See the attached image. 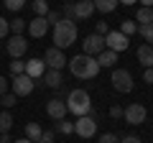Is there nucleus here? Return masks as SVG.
I'll list each match as a JSON object with an SVG mask.
<instances>
[{"label":"nucleus","instance_id":"5701e85b","mask_svg":"<svg viewBox=\"0 0 153 143\" xmlns=\"http://www.w3.org/2000/svg\"><path fill=\"white\" fill-rule=\"evenodd\" d=\"M54 133H61V136H69V133H74V123L56 120V125H54Z\"/></svg>","mask_w":153,"mask_h":143},{"label":"nucleus","instance_id":"c03bdc74","mask_svg":"<svg viewBox=\"0 0 153 143\" xmlns=\"http://www.w3.org/2000/svg\"><path fill=\"white\" fill-rule=\"evenodd\" d=\"M64 3H66V0H64Z\"/></svg>","mask_w":153,"mask_h":143},{"label":"nucleus","instance_id":"cd10ccee","mask_svg":"<svg viewBox=\"0 0 153 143\" xmlns=\"http://www.w3.org/2000/svg\"><path fill=\"white\" fill-rule=\"evenodd\" d=\"M0 105H3V107L8 110V107H13V105H18V97H16L13 92H5L3 97H0Z\"/></svg>","mask_w":153,"mask_h":143},{"label":"nucleus","instance_id":"f3484780","mask_svg":"<svg viewBox=\"0 0 153 143\" xmlns=\"http://www.w3.org/2000/svg\"><path fill=\"white\" fill-rule=\"evenodd\" d=\"M138 61H140L143 66H153V46L151 44H143V46H138Z\"/></svg>","mask_w":153,"mask_h":143},{"label":"nucleus","instance_id":"c756f323","mask_svg":"<svg viewBox=\"0 0 153 143\" xmlns=\"http://www.w3.org/2000/svg\"><path fill=\"white\" fill-rule=\"evenodd\" d=\"M3 3H5V8H8V10H13V13L21 10V8L26 5V0H3Z\"/></svg>","mask_w":153,"mask_h":143},{"label":"nucleus","instance_id":"7ed1b4c3","mask_svg":"<svg viewBox=\"0 0 153 143\" xmlns=\"http://www.w3.org/2000/svg\"><path fill=\"white\" fill-rule=\"evenodd\" d=\"M74 41H76V23L61 18V21L54 26V46L64 51V49H69Z\"/></svg>","mask_w":153,"mask_h":143},{"label":"nucleus","instance_id":"f03ea898","mask_svg":"<svg viewBox=\"0 0 153 143\" xmlns=\"http://www.w3.org/2000/svg\"><path fill=\"white\" fill-rule=\"evenodd\" d=\"M89 110H92V100H89L87 89H71L66 95V112L82 118V115H89Z\"/></svg>","mask_w":153,"mask_h":143},{"label":"nucleus","instance_id":"dca6fc26","mask_svg":"<svg viewBox=\"0 0 153 143\" xmlns=\"http://www.w3.org/2000/svg\"><path fill=\"white\" fill-rule=\"evenodd\" d=\"M41 82L46 84V87H51V89H61V72H56V69H49V72H44V77H41Z\"/></svg>","mask_w":153,"mask_h":143},{"label":"nucleus","instance_id":"4c0bfd02","mask_svg":"<svg viewBox=\"0 0 153 143\" xmlns=\"http://www.w3.org/2000/svg\"><path fill=\"white\" fill-rule=\"evenodd\" d=\"M110 115L112 118H123V107L120 105H112V107H110Z\"/></svg>","mask_w":153,"mask_h":143},{"label":"nucleus","instance_id":"39448f33","mask_svg":"<svg viewBox=\"0 0 153 143\" xmlns=\"http://www.w3.org/2000/svg\"><path fill=\"white\" fill-rule=\"evenodd\" d=\"M10 87H13V95L16 97H26V95H31L36 89V79H31L28 74H16L10 79Z\"/></svg>","mask_w":153,"mask_h":143},{"label":"nucleus","instance_id":"4468645a","mask_svg":"<svg viewBox=\"0 0 153 143\" xmlns=\"http://www.w3.org/2000/svg\"><path fill=\"white\" fill-rule=\"evenodd\" d=\"M46 31H49V23H46V18H41V16H36L31 23H28V33H31L33 39H44Z\"/></svg>","mask_w":153,"mask_h":143},{"label":"nucleus","instance_id":"393cba45","mask_svg":"<svg viewBox=\"0 0 153 143\" xmlns=\"http://www.w3.org/2000/svg\"><path fill=\"white\" fill-rule=\"evenodd\" d=\"M49 10H51V8H49L46 0H33V13H36V16L46 18V13H49Z\"/></svg>","mask_w":153,"mask_h":143},{"label":"nucleus","instance_id":"4be33fe9","mask_svg":"<svg viewBox=\"0 0 153 143\" xmlns=\"http://www.w3.org/2000/svg\"><path fill=\"white\" fill-rule=\"evenodd\" d=\"M8 28H10L13 36H23V31H26V21H23V18H13V21H8Z\"/></svg>","mask_w":153,"mask_h":143},{"label":"nucleus","instance_id":"72a5a7b5","mask_svg":"<svg viewBox=\"0 0 153 143\" xmlns=\"http://www.w3.org/2000/svg\"><path fill=\"white\" fill-rule=\"evenodd\" d=\"M8 33H10V28H8V21H5V18H0V39H5Z\"/></svg>","mask_w":153,"mask_h":143},{"label":"nucleus","instance_id":"9d476101","mask_svg":"<svg viewBox=\"0 0 153 143\" xmlns=\"http://www.w3.org/2000/svg\"><path fill=\"white\" fill-rule=\"evenodd\" d=\"M128 44H130V39H128L125 33H120V31H110L107 36H105V46H107L110 51H125Z\"/></svg>","mask_w":153,"mask_h":143},{"label":"nucleus","instance_id":"20e7f679","mask_svg":"<svg viewBox=\"0 0 153 143\" xmlns=\"http://www.w3.org/2000/svg\"><path fill=\"white\" fill-rule=\"evenodd\" d=\"M110 82H112V87L117 89V92H123V95H128V92H133V74L128 69H115L112 72V77H110Z\"/></svg>","mask_w":153,"mask_h":143},{"label":"nucleus","instance_id":"0eeeda50","mask_svg":"<svg viewBox=\"0 0 153 143\" xmlns=\"http://www.w3.org/2000/svg\"><path fill=\"white\" fill-rule=\"evenodd\" d=\"M105 49H107L105 46V36H100V33H89L87 39L82 41V54H87V56H97Z\"/></svg>","mask_w":153,"mask_h":143},{"label":"nucleus","instance_id":"58836bf2","mask_svg":"<svg viewBox=\"0 0 153 143\" xmlns=\"http://www.w3.org/2000/svg\"><path fill=\"white\" fill-rule=\"evenodd\" d=\"M120 143H143L138 136H125V138H120Z\"/></svg>","mask_w":153,"mask_h":143},{"label":"nucleus","instance_id":"a211bd4d","mask_svg":"<svg viewBox=\"0 0 153 143\" xmlns=\"http://www.w3.org/2000/svg\"><path fill=\"white\" fill-rule=\"evenodd\" d=\"M94 59H97L100 69H102V66H115V61H117V51H110V49H105L102 54H97Z\"/></svg>","mask_w":153,"mask_h":143},{"label":"nucleus","instance_id":"a19ab883","mask_svg":"<svg viewBox=\"0 0 153 143\" xmlns=\"http://www.w3.org/2000/svg\"><path fill=\"white\" fill-rule=\"evenodd\" d=\"M140 3H143L140 8H153V0H140Z\"/></svg>","mask_w":153,"mask_h":143},{"label":"nucleus","instance_id":"2eb2a0df","mask_svg":"<svg viewBox=\"0 0 153 143\" xmlns=\"http://www.w3.org/2000/svg\"><path fill=\"white\" fill-rule=\"evenodd\" d=\"M44 72H46V64H44V59H28V61H26V74H28L31 79L44 77Z\"/></svg>","mask_w":153,"mask_h":143},{"label":"nucleus","instance_id":"79ce46f5","mask_svg":"<svg viewBox=\"0 0 153 143\" xmlns=\"http://www.w3.org/2000/svg\"><path fill=\"white\" fill-rule=\"evenodd\" d=\"M138 0H120V5H135Z\"/></svg>","mask_w":153,"mask_h":143},{"label":"nucleus","instance_id":"e433bc0d","mask_svg":"<svg viewBox=\"0 0 153 143\" xmlns=\"http://www.w3.org/2000/svg\"><path fill=\"white\" fill-rule=\"evenodd\" d=\"M8 87H10V82H8L5 77H0V97H3V95L8 92Z\"/></svg>","mask_w":153,"mask_h":143},{"label":"nucleus","instance_id":"2f4dec72","mask_svg":"<svg viewBox=\"0 0 153 143\" xmlns=\"http://www.w3.org/2000/svg\"><path fill=\"white\" fill-rule=\"evenodd\" d=\"M100 143H120V138L115 133H105V136H100Z\"/></svg>","mask_w":153,"mask_h":143},{"label":"nucleus","instance_id":"423d86ee","mask_svg":"<svg viewBox=\"0 0 153 143\" xmlns=\"http://www.w3.org/2000/svg\"><path fill=\"white\" fill-rule=\"evenodd\" d=\"M123 118H125L128 125H140V123H146L148 110L143 107L140 102H133V105H128L125 110H123Z\"/></svg>","mask_w":153,"mask_h":143},{"label":"nucleus","instance_id":"ddd939ff","mask_svg":"<svg viewBox=\"0 0 153 143\" xmlns=\"http://www.w3.org/2000/svg\"><path fill=\"white\" fill-rule=\"evenodd\" d=\"M92 13H94L92 0H74V21H87Z\"/></svg>","mask_w":153,"mask_h":143},{"label":"nucleus","instance_id":"a878e982","mask_svg":"<svg viewBox=\"0 0 153 143\" xmlns=\"http://www.w3.org/2000/svg\"><path fill=\"white\" fill-rule=\"evenodd\" d=\"M120 33H125L128 39H130L133 33H138V23L135 21H123L120 23Z\"/></svg>","mask_w":153,"mask_h":143},{"label":"nucleus","instance_id":"c9c22d12","mask_svg":"<svg viewBox=\"0 0 153 143\" xmlns=\"http://www.w3.org/2000/svg\"><path fill=\"white\" fill-rule=\"evenodd\" d=\"M143 82H148V84H153V66H148V69L143 72Z\"/></svg>","mask_w":153,"mask_h":143},{"label":"nucleus","instance_id":"37998d69","mask_svg":"<svg viewBox=\"0 0 153 143\" xmlns=\"http://www.w3.org/2000/svg\"><path fill=\"white\" fill-rule=\"evenodd\" d=\"M13 143H33V141H28V138H21V141H13Z\"/></svg>","mask_w":153,"mask_h":143},{"label":"nucleus","instance_id":"6ab92c4d","mask_svg":"<svg viewBox=\"0 0 153 143\" xmlns=\"http://www.w3.org/2000/svg\"><path fill=\"white\" fill-rule=\"evenodd\" d=\"M92 3H94V10H100V13H112L120 5V0H92Z\"/></svg>","mask_w":153,"mask_h":143},{"label":"nucleus","instance_id":"473e14b6","mask_svg":"<svg viewBox=\"0 0 153 143\" xmlns=\"http://www.w3.org/2000/svg\"><path fill=\"white\" fill-rule=\"evenodd\" d=\"M36 143H54V130H46V133H44L41 138H38Z\"/></svg>","mask_w":153,"mask_h":143},{"label":"nucleus","instance_id":"7c9ffc66","mask_svg":"<svg viewBox=\"0 0 153 143\" xmlns=\"http://www.w3.org/2000/svg\"><path fill=\"white\" fill-rule=\"evenodd\" d=\"M59 21H61V13L59 10H49V13H46V23H49V26H56Z\"/></svg>","mask_w":153,"mask_h":143},{"label":"nucleus","instance_id":"ea45409f","mask_svg":"<svg viewBox=\"0 0 153 143\" xmlns=\"http://www.w3.org/2000/svg\"><path fill=\"white\" fill-rule=\"evenodd\" d=\"M0 143H13V141H10V136H8V133H0Z\"/></svg>","mask_w":153,"mask_h":143},{"label":"nucleus","instance_id":"6e6552de","mask_svg":"<svg viewBox=\"0 0 153 143\" xmlns=\"http://www.w3.org/2000/svg\"><path fill=\"white\" fill-rule=\"evenodd\" d=\"M74 133H76V136H82V138H92L94 133H97V120H92L89 115L76 118V123H74Z\"/></svg>","mask_w":153,"mask_h":143},{"label":"nucleus","instance_id":"412c9836","mask_svg":"<svg viewBox=\"0 0 153 143\" xmlns=\"http://www.w3.org/2000/svg\"><path fill=\"white\" fill-rule=\"evenodd\" d=\"M41 136H44V128L38 125V123H28V125H26V136H23V138H28V141L36 143Z\"/></svg>","mask_w":153,"mask_h":143},{"label":"nucleus","instance_id":"f8f14e48","mask_svg":"<svg viewBox=\"0 0 153 143\" xmlns=\"http://www.w3.org/2000/svg\"><path fill=\"white\" fill-rule=\"evenodd\" d=\"M46 115L54 118V120H64V118H66V102L61 97L46 100Z\"/></svg>","mask_w":153,"mask_h":143},{"label":"nucleus","instance_id":"bb28decb","mask_svg":"<svg viewBox=\"0 0 153 143\" xmlns=\"http://www.w3.org/2000/svg\"><path fill=\"white\" fill-rule=\"evenodd\" d=\"M138 33H140L143 39L153 46V23H148V26H138Z\"/></svg>","mask_w":153,"mask_h":143},{"label":"nucleus","instance_id":"c85d7f7f","mask_svg":"<svg viewBox=\"0 0 153 143\" xmlns=\"http://www.w3.org/2000/svg\"><path fill=\"white\" fill-rule=\"evenodd\" d=\"M10 74L13 77H16V74H26V61H21V59L10 61Z\"/></svg>","mask_w":153,"mask_h":143},{"label":"nucleus","instance_id":"aec40b11","mask_svg":"<svg viewBox=\"0 0 153 143\" xmlns=\"http://www.w3.org/2000/svg\"><path fill=\"white\" fill-rule=\"evenodd\" d=\"M135 23H138V26H148V23H153V8H138Z\"/></svg>","mask_w":153,"mask_h":143},{"label":"nucleus","instance_id":"b1692460","mask_svg":"<svg viewBox=\"0 0 153 143\" xmlns=\"http://www.w3.org/2000/svg\"><path fill=\"white\" fill-rule=\"evenodd\" d=\"M10 128H13V115H10L8 110L0 112V133H8Z\"/></svg>","mask_w":153,"mask_h":143},{"label":"nucleus","instance_id":"9b49d317","mask_svg":"<svg viewBox=\"0 0 153 143\" xmlns=\"http://www.w3.org/2000/svg\"><path fill=\"white\" fill-rule=\"evenodd\" d=\"M26 49H28L26 36H10V39L5 41V51L13 56V59H21V56L26 54Z\"/></svg>","mask_w":153,"mask_h":143},{"label":"nucleus","instance_id":"f257e3e1","mask_svg":"<svg viewBox=\"0 0 153 143\" xmlns=\"http://www.w3.org/2000/svg\"><path fill=\"white\" fill-rule=\"evenodd\" d=\"M69 72L74 74L76 79H94L100 72V64L94 56H87V54H76L69 59Z\"/></svg>","mask_w":153,"mask_h":143},{"label":"nucleus","instance_id":"1a4fd4ad","mask_svg":"<svg viewBox=\"0 0 153 143\" xmlns=\"http://www.w3.org/2000/svg\"><path fill=\"white\" fill-rule=\"evenodd\" d=\"M44 64L49 66V69L61 72V69L66 66V56H64V51H61V49H56V46L46 49V59H44Z\"/></svg>","mask_w":153,"mask_h":143},{"label":"nucleus","instance_id":"f704fd0d","mask_svg":"<svg viewBox=\"0 0 153 143\" xmlns=\"http://www.w3.org/2000/svg\"><path fill=\"white\" fill-rule=\"evenodd\" d=\"M97 33H100V36H107V33H110V28H107L105 21H97Z\"/></svg>","mask_w":153,"mask_h":143}]
</instances>
